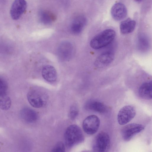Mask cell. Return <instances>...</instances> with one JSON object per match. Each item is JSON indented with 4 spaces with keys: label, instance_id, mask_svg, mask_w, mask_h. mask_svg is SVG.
<instances>
[{
    "label": "cell",
    "instance_id": "1",
    "mask_svg": "<svg viewBox=\"0 0 152 152\" xmlns=\"http://www.w3.org/2000/svg\"><path fill=\"white\" fill-rule=\"evenodd\" d=\"M115 36V32L113 29H106L97 34L91 40V47L94 49L103 48L111 43Z\"/></svg>",
    "mask_w": 152,
    "mask_h": 152
},
{
    "label": "cell",
    "instance_id": "2",
    "mask_svg": "<svg viewBox=\"0 0 152 152\" xmlns=\"http://www.w3.org/2000/svg\"><path fill=\"white\" fill-rule=\"evenodd\" d=\"M65 145L71 148L83 142L84 139L80 128L76 125H72L66 129L64 135Z\"/></svg>",
    "mask_w": 152,
    "mask_h": 152
},
{
    "label": "cell",
    "instance_id": "3",
    "mask_svg": "<svg viewBox=\"0 0 152 152\" xmlns=\"http://www.w3.org/2000/svg\"><path fill=\"white\" fill-rule=\"evenodd\" d=\"M28 100L32 107L39 108L43 107L46 103V96L45 94L38 89H30L27 93Z\"/></svg>",
    "mask_w": 152,
    "mask_h": 152
},
{
    "label": "cell",
    "instance_id": "4",
    "mask_svg": "<svg viewBox=\"0 0 152 152\" xmlns=\"http://www.w3.org/2000/svg\"><path fill=\"white\" fill-rule=\"evenodd\" d=\"M110 141L109 135L106 132H101L96 136L93 145V149L95 151L104 152L109 149Z\"/></svg>",
    "mask_w": 152,
    "mask_h": 152
},
{
    "label": "cell",
    "instance_id": "5",
    "mask_svg": "<svg viewBox=\"0 0 152 152\" xmlns=\"http://www.w3.org/2000/svg\"><path fill=\"white\" fill-rule=\"evenodd\" d=\"M136 111L134 107L131 105L123 107L117 115V121L121 125H125L130 122L135 117Z\"/></svg>",
    "mask_w": 152,
    "mask_h": 152
},
{
    "label": "cell",
    "instance_id": "6",
    "mask_svg": "<svg viewBox=\"0 0 152 152\" xmlns=\"http://www.w3.org/2000/svg\"><path fill=\"white\" fill-rule=\"evenodd\" d=\"M100 121L97 116L92 115L87 117L83 121V128L85 132L87 134L92 135L98 130Z\"/></svg>",
    "mask_w": 152,
    "mask_h": 152
},
{
    "label": "cell",
    "instance_id": "7",
    "mask_svg": "<svg viewBox=\"0 0 152 152\" xmlns=\"http://www.w3.org/2000/svg\"><path fill=\"white\" fill-rule=\"evenodd\" d=\"M144 126L141 124L131 123L128 124L123 127L121 134L123 139L126 141L130 140L135 135L143 130Z\"/></svg>",
    "mask_w": 152,
    "mask_h": 152
},
{
    "label": "cell",
    "instance_id": "8",
    "mask_svg": "<svg viewBox=\"0 0 152 152\" xmlns=\"http://www.w3.org/2000/svg\"><path fill=\"white\" fill-rule=\"evenodd\" d=\"M7 83L0 78V108L3 110L9 109L11 105V99L7 95Z\"/></svg>",
    "mask_w": 152,
    "mask_h": 152
},
{
    "label": "cell",
    "instance_id": "9",
    "mask_svg": "<svg viewBox=\"0 0 152 152\" xmlns=\"http://www.w3.org/2000/svg\"><path fill=\"white\" fill-rule=\"evenodd\" d=\"M27 3L25 0H15L10 10L12 18L14 20L19 19L25 11Z\"/></svg>",
    "mask_w": 152,
    "mask_h": 152
},
{
    "label": "cell",
    "instance_id": "10",
    "mask_svg": "<svg viewBox=\"0 0 152 152\" xmlns=\"http://www.w3.org/2000/svg\"><path fill=\"white\" fill-rule=\"evenodd\" d=\"M74 51L72 44L69 42H64L59 45L58 49V54L61 60L68 61L72 58Z\"/></svg>",
    "mask_w": 152,
    "mask_h": 152
},
{
    "label": "cell",
    "instance_id": "11",
    "mask_svg": "<svg viewBox=\"0 0 152 152\" xmlns=\"http://www.w3.org/2000/svg\"><path fill=\"white\" fill-rule=\"evenodd\" d=\"M111 14L115 20L120 21L126 17L127 14V10L124 4L118 2L112 6L111 10Z\"/></svg>",
    "mask_w": 152,
    "mask_h": 152
},
{
    "label": "cell",
    "instance_id": "12",
    "mask_svg": "<svg viewBox=\"0 0 152 152\" xmlns=\"http://www.w3.org/2000/svg\"><path fill=\"white\" fill-rule=\"evenodd\" d=\"M114 55L111 52H104L99 56L94 62L95 66L98 68H102L107 66L113 61Z\"/></svg>",
    "mask_w": 152,
    "mask_h": 152
},
{
    "label": "cell",
    "instance_id": "13",
    "mask_svg": "<svg viewBox=\"0 0 152 152\" xmlns=\"http://www.w3.org/2000/svg\"><path fill=\"white\" fill-rule=\"evenodd\" d=\"M21 118L25 122L33 123L37 119L38 115L36 112L28 107H25L21 110L20 113Z\"/></svg>",
    "mask_w": 152,
    "mask_h": 152
},
{
    "label": "cell",
    "instance_id": "14",
    "mask_svg": "<svg viewBox=\"0 0 152 152\" xmlns=\"http://www.w3.org/2000/svg\"><path fill=\"white\" fill-rule=\"evenodd\" d=\"M42 75L44 79L50 82L55 81L57 78V74L56 69L50 65H46L43 68Z\"/></svg>",
    "mask_w": 152,
    "mask_h": 152
},
{
    "label": "cell",
    "instance_id": "15",
    "mask_svg": "<svg viewBox=\"0 0 152 152\" xmlns=\"http://www.w3.org/2000/svg\"><path fill=\"white\" fill-rule=\"evenodd\" d=\"M86 22V19L84 16H80L77 17L75 19L71 24V31L74 34H79L82 30Z\"/></svg>",
    "mask_w": 152,
    "mask_h": 152
},
{
    "label": "cell",
    "instance_id": "16",
    "mask_svg": "<svg viewBox=\"0 0 152 152\" xmlns=\"http://www.w3.org/2000/svg\"><path fill=\"white\" fill-rule=\"evenodd\" d=\"M138 93L141 98L146 100L152 99L151 81L143 83L140 87Z\"/></svg>",
    "mask_w": 152,
    "mask_h": 152
},
{
    "label": "cell",
    "instance_id": "17",
    "mask_svg": "<svg viewBox=\"0 0 152 152\" xmlns=\"http://www.w3.org/2000/svg\"><path fill=\"white\" fill-rule=\"evenodd\" d=\"M135 20L129 18L123 21L120 23V29L123 34H127L133 32L136 26Z\"/></svg>",
    "mask_w": 152,
    "mask_h": 152
},
{
    "label": "cell",
    "instance_id": "18",
    "mask_svg": "<svg viewBox=\"0 0 152 152\" xmlns=\"http://www.w3.org/2000/svg\"><path fill=\"white\" fill-rule=\"evenodd\" d=\"M86 107L89 110L101 113L106 112L107 110V107L105 104L97 101L89 102L87 104Z\"/></svg>",
    "mask_w": 152,
    "mask_h": 152
},
{
    "label": "cell",
    "instance_id": "19",
    "mask_svg": "<svg viewBox=\"0 0 152 152\" xmlns=\"http://www.w3.org/2000/svg\"><path fill=\"white\" fill-rule=\"evenodd\" d=\"M39 16L41 21L45 24H50L56 19L55 15L51 12L47 11L40 12Z\"/></svg>",
    "mask_w": 152,
    "mask_h": 152
},
{
    "label": "cell",
    "instance_id": "20",
    "mask_svg": "<svg viewBox=\"0 0 152 152\" xmlns=\"http://www.w3.org/2000/svg\"><path fill=\"white\" fill-rule=\"evenodd\" d=\"M65 146L61 142H58L53 148L52 151L55 152H63L65 151Z\"/></svg>",
    "mask_w": 152,
    "mask_h": 152
},
{
    "label": "cell",
    "instance_id": "21",
    "mask_svg": "<svg viewBox=\"0 0 152 152\" xmlns=\"http://www.w3.org/2000/svg\"><path fill=\"white\" fill-rule=\"evenodd\" d=\"M78 110L77 106L75 105L72 106L70 108L69 116L72 120L75 119L77 116Z\"/></svg>",
    "mask_w": 152,
    "mask_h": 152
},
{
    "label": "cell",
    "instance_id": "22",
    "mask_svg": "<svg viewBox=\"0 0 152 152\" xmlns=\"http://www.w3.org/2000/svg\"><path fill=\"white\" fill-rule=\"evenodd\" d=\"M140 44V45H141V47H142L143 46L144 48H145L147 47L148 44V42L147 40L145 39H145L144 37L142 38V37H141L140 39H139V41Z\"/></svg>",
    "mask_w": 152,
    "mask_h": 152
},
{
    "label": "cell",
    "instance_id": "23",
    "mask_svg": "<svg viewBox=\"0 0 152 152\" xmlns=\"http://www.w3.org/2000/svg\"><path fill=\"white\" fill-rule=\"evenodd\" d=\"M135 0V1H142V0Z\"/></svg>",
    "mask_w": 152,
    "mask_h": 152
}]
</instances>
